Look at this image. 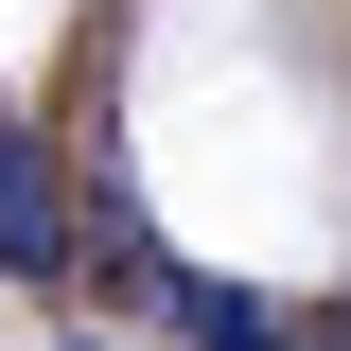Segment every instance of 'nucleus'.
<instances>
[{
	"instance_id": "obj_1",
	"label": "nucleus",
	"mask_w": 351,
	"mask_h": 351,
	"mask_svg": "<svg viewBox=\"0 0 351 351\" xmlns=\"http://www.w3.org/2000/svg\"><path fill=\"white\" fill-rule=\"evenodd\" d=\"M88 228H106V211H88V176L53 158L36 123H0V281H71Z\"/></svg>"
},
{
	"instance_id": "obj_2",
	"label": "nucleus",
	"mask_w": 351,
	"mask_h": 351,
	"mask_svg": "<svg viewBox=\"0 0 351 351\" xmlns=\"http://www.w3.org/2000/svg\"><path fill=\"white\" fill-rule=\"evenodd\" d=\"M141 316H158L176 351H299V316L263 299V281H228V263H158V299H141Z\"/></svg>"
},
{
	"instance_id": "obj_3",
	"label": "nucleus",
	"mask_w": 351,
	"mask_h": 351,
	"mask_svg": "<svg viewBox=\"0 0 351 351\" xmlns=\"http://www.w3.org/2000/svg\"><path fill=\"white\" fill-rule=\"evenodd\" d=\"M299 351H351V299H334V316H299Z\"/></svg>"
},
{
	"instance_id": "obj_4",
	"label": "nucleus",
	"mask_w": 351,
	"mask_h": 351,
	"mask_svg": "<svg viewBox=\"0 0 351 351\" xmlns=\"http://www.w3.org/2000/svg\"><path fill=\"white\" fill-rule=\"evenodd\" d=\"M53 351H106V334H53Z\"/></svg>"
}]
</instances>
